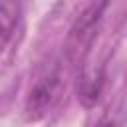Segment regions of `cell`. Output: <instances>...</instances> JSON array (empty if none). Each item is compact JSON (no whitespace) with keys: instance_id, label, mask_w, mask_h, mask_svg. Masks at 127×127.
Listing matches in <instances>:
<instances>
[{"instance_id":"obj_1","label":"cell","mask_w":127,"mask_h":127,"mask_svg":"<svg viewBox=\"0 0 127 127\" xmlns=\"http://www.w3.org/2000/svg\"><path fill=\"white\" fill-rule=\"evenodd\" d=\"M60 89H62V77H60L58 69H52L46 75H42L28 93L26 117L30 121H38V119L46 117L50 113V109L54 107V103L60 95Z\"/></svg>"},{"instance_id":"obj_2","label":"cell","mask_w":127,"mask_h":127,"mask_svg":"<svg viewBox=\"0 0 127 127\" xmlns=\"http://www.w3.org/2000/svg\"><path fill=\"white\" fill-rule=\"evenodd\" d=\"M0 20H2V46L6 48L20 20L18 0H0Z\"/></svg>"},{"instance_id":"obj_3","label":"cell","mask_w":127,"mask_h":127,"mask_svg":"<svg viewBox=\"0 0 127 127\" xmlns=\"http://www.w3.org/2000/svg\"><path fill=\"white\" fill-rule=\"evenodd\" d=\"M95 127H117V123H115V121H111V119H101Z\"/></svg>"}]
</instances>
